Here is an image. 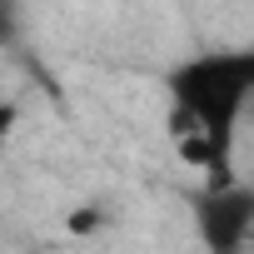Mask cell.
I'll return each mask as SVG.
<instances>
[{"label":"cell","instance_id":"cell-1","mask_svg":"<svg viewBox=\"0 0 254 254\" xmlns=\"http://www.w3.org/2000/svg\"><path fill=\"white\" fill-rule=\"evenodd\" d=\"M165 90H170V135L180 155L204 180H234L229 160L254 115V45L199 50L170 70Z\"/></svg>","mask_w":254,"mask_h":254},{"label":"cell","instance_id":"cell-4","mask_svg":"<svg viewBox=\"0 0 254 254\" xmlns=\"http://www.w3.org/2000/svg\"><path fill=\"white\" fill-rule=\"evenodd\" d=\"M15 30V0H0V40H10Z\"/></svg>","mask_w":254,"mask_h":254},{"label":"cell","instance_id":"cell-5","mask_svg":"<svg viewBox=\"0 0 254 254\" xmlns=\"http://www.w3.org/2000/svg\"><path fill=\"white\" fill-rule=\"evenodd\" d=\"M249 120H254V115H249Z\"/></svg>","mask_w":254,"mask_h":254},{"label":"cell","instance_id":"cell-2","mask_svg":"<svg viewBox=\"0 0 254 254\" xmlns=\"http://www.w3.org/2000/svg\"><path fill=\"white\" fill-rule=\"evenodd\" d=\"M199 219V239L214 249V254H234L239 244L254 239V185H239V180H209L204 185V199L194 209Z\"/></svg>","mask_w":254,"mask_h":254},{"label":"cell","instance_id":"cell-3","mask_svg":"<svg viewBox=\"0 0 254 254\" xmlns=\"http://www.w3.org/2000/svg\"><path fill=\"white\" fill-rule=\"evenodd\" d=\"M15 130H20V105H15V100H0V160H5Z\"/></svg>","mask_w":254,"mask_h":254}]
</instances>
